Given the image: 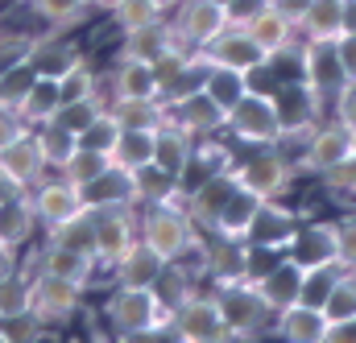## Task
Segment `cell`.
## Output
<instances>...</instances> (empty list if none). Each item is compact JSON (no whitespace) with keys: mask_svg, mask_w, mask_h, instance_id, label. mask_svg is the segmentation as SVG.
<instances>
[{"mask_svg":"<svg viewBox=\"0 0 356 343\" xmlns=\"http://www.w3.org/2000/svg\"><path fill=\"white\" fill-rule=\"evenodd\" d=\"M294 62H298V79L307 83V91L319 103H332V95L348 83V75L340 67V54H336V42H302Z\"/></svg>","mask_w":356,"mask_h":343,"instance_id":"cell-11","label":"cell"},{"mask_svg":"<svg viewBox=\"0 0 356 343\" xmlns=\"http://www.w3.org/2000/svg\"><path fill=\"white\" fill-rule=\"evenodd\" d=\"M29 62H33L38 75H46V79H63L75 62H83V50H79L75 42H67L58 29H50V33H38V37H33Z\"/></svg>","mask_w":356,"mask_h":343,"instance_id":"cell-23","label":"cell"},{"mask_svg":"<svg viewBox=\"0 0 356 343\" xmlns=\"http://www.w3.org/2000/svg\"><path fill=\"white\" fill-rule=\"evenodd\" d=\"M199 236H203V228L186 215L182 199L141 207V240H145L149 249H158L166 260H182Z\"/></svg>","mask_w":356,"mask_h":343,"instance_id":"cell-2","label":"cell"},{"mask_svg":"<svg viewBox=\"0 0 356 343\" xmlns=\"http://www.w3.org/2000/svg\"><path fill=\"white\" fill-rule=\"evenodd\" d=\"M216 4H228V8H232V0H216Z\"/></svg>","mask_w":356,"mask_h":343,"instance_id":"cell-58","label":"cell"},{"mask_svg":"<svg viewBox=\"0 0 356 343\" xmlns=\"http://www.w3.org/2000/svg\"><path fill=\"white\" fill-rule=\"evenodd\" d=\"M46 240H54V244H63V249H75V253H83V257H95V207H83L75 219L50 228ZM95 265H99V260H95Z\"/></svg>","mask_w":356,"mask_h":343,"instance_id":"cell-34","label":"cell"},{"mask_svg":"<svg viewBox=\"0 0 356 343\" xmlns=\"http://www.w3.org/2000/svg\"><path fill=\"white\" fill-rule=\"evenodd\" d=\"M336 257H340V269L356 273V211L336 219Z\"/></svg>","mask_w":356,"mask_h":343,"instance_id":"cell-48","label":"cell"},{"mask_svg":"<svg viewBox=\"0 0 356 343\" xmlns=\"http://www.w3.org/2000/svg\"><path fill=\"white\" fill-rule=\"evenodd\" d=\"M104 108H108V99H104V95H88V99H67V103H63V108L54 112V124H63V128H71V133L79 137V133L88 128L91 120H95V116L104 112Z\"/></svg>","mask_w":356,"mask_h":343,"instance_id":"cell-44","label":"cell"},{"mask_svg":"<svg viewBox=\"0 0 356 343\" xmlns=\"http://www.w3.org/2000/svg\"><path fill=\"white\" fill-rule=\"evenodd\" d=\"M116 137H120V124H116V116L104 108L95 120H91L88 128L79 133V145H88V149H99V153H112V145H116Z\"/></svg>","mask_w":356,"mask_h":343,"instance_id":"cell-46","label":"cell"},{"mask_svg":"<svg viewBox=\"0 0 356 343\" xmlns=\"http://www.w3.org/2000/svg\"><path fill=\"white\" fill-rule=\"evenodd\" d=\"M224 133L249 149H261V145H277L286 124H282V108H277V95L269 91H245L236 99V108L224 116Z\"/></svg>","mask_w":356,"mask_h":343,"instance_id":"cell-3","label":"cell"},{"mask_svg":"<svg viewBox=\"0 0 356 343\" xmlns=\"http://www.w3.org/2000/svg\"><path fill=\"white\" fill-rule=\"evenodd\" d=\"M195 290H199V277H195L182 260H166V269H162L158 281H154V294H158V302H162L170 315H175Z\"/></svg>","mask_w":356,"mask_h":343,"instance_id":"cell-33","label":"cell"},{"mask_svg":"<svg viewBox=\"0 0 356 343\" xmlns=\"http://www.w3.org/2000/svg\"><path fill=\"white\" fill-rule=\"evenodd\" d=\"M336 54H340L344 75L356 79V33H340V37H336Z\"/></svg>","mask_w":356,"mask_h":343,"instance_id":"cell-50","label":"cell"},{"mask_svg":"<svg viewBox=\"0 0 356 343\" xmlns=\"http://www.w3.org/2000/svg\"><path fill=\"white\" fill-rule=\"evenodd\" d=\"M178 37H175V25H170V17H162V21H154V25H141V29H133V33H120V50H116V58H141V62H158L166 50H175Z\"/></svg>","mask_w":356,"mask_h":343,"instance_id":"cell-24","label":"cell"},{"mask_svg":"<svg viewBox=\"0 0 356 343\" xmlns=\"http://www.w3.org/2000/svg\"><path fill=\"white\" fill-rule=\"evenodd\" d=\"M133 182H137V207H149V203H170V199H182V182H178L170 170H162L158 162L133 170Z\"/></svg>","mask_w":356,"mask_h":343,"instance_id":"cell-32","label":"cell"},{"mask_svg":"<svg viewBox=\"0 0 356 343\" xmlns=\"http://www.w3.org/2000/svg\"><path fill=\"white\" fill-rule=\"evenodd\" d=\"M158 4H162V8H166V12H170V8H175L178 0H158Z\"/></svg>","mask_w":356,"mask_h":343,"instance_id":"cell-57","label":"cell"},{"mask_svg":"<svg viewBox=\"0 0 356 343\" xmlns=\"http://www.w3.org/2000/svg\"><path fill=\"white\" fill-rule=\"evenodd\" d=\"M63 108V91H58V79H46V75H38L33 87L25 91V99H21V108H17V116L29 124V128H38V124H46V120H54V112Z\"/></svg>","mask_w":356,"mask_h":343,"instance_id":"cell-31","label":"cell"},{"mask_svg":"<svg viewBox=\"0 0 356 343\" xmlns=\"http://www.w3.org/2000/svg\"><path fill=\"white\" fill-rule=\"evenodd\" d=\"M108 17H112L116 33H133V29H141V25L162 21V17H166V8H162L158 0H120Z\"/></svg>","mask_w":356,"mask_h":343,"instance_id":"cell-41","label":"cell"},{"mask_svg":"<svg viewBox=\"0 0 356 343\" xmlns=\"http://www.w3.org/2000/svg\"><path fill=\"white\" fill-rule=\"evenodd\" d=\"M332 120H340L344 128L356 133V79H348V83L332 95Z\"/></svg>","mask_w":356,"mask_h":343,"instance_id":"cell-49","label":"cell"},{"mask_svg":"<svg viewBox=\"0 0 356 343\" xmlns=\"http://www.w3.org/2000/svg\"><path fill=\"white\" fill-rule=\"evenodd\" d=\"M141 240V211L120 203V207H95V260L99 269L112 273V265Z\"/></svg>","mask_w":356,"mask_h":343,"instance_id":"cell-9","label":"cell"},{"mask_svg":"<svg viewBox=\"0 0 356 343\" xmlns=\"http://www.w3.org/2000/svg\"><path fill=\"white\" fill-rule=\"evenodd\" d=\"M319 178H323V190H332V199H353L356 203V158L332 166V170L319 174Z\"/></svg>","mask_w":356,"mask_h":343,"instance_id":"cell-47","label":"cell"},{"mask_svg":"<svg viewBox=\"0 0 356 343\" xmlns=\"http://www.w3.org/2000/svg\"><path fill=\"white\" fill-rule=\"evenodd\" d=\"M232 174H236V182L245 190H253L261 199H286L294 178H298V166L282 153V145H261L249 158H236Z\"/></svg>","mask_w":356,"mask_h":343,"instance_id":"cell-6","label":"cell"},{"mask_svg":"<svg viewBox=\"0 0 356 343\" xmlns=\"http://www.w3.org/2000/svg\"><path fill=\"white\" fill-rule=\"evenodd\" d=\"M29 199H33V211H38V219H42V232H50V228L75 219V215L88 207L83 190H79L71 178H63L58 170L46 174L38 186H29Z\"/></svg>","mask_w":356,"mask_h":343,"instance_id":"cell-12","label":"cell"},{"mask_svg":"<svg viewBox=\"0 0 356 343\" xmlns=\"http://www.w3.org/2000/svg\"><path fill=\"white\" fill-rule=\"evenodd\" d=\"M236 25H245L249 33H253V42L266 50L269 58H286V54H298V46H302V33H298V25L294 21H286L273 4H261L253 17H245V21H236Z\"/></svg>","mask_w":356,"mask_h":343,"instance_id":"cell-14","label":"cell"},{"mask_svg":"<svg viewBox=\"0 0 356 343\" xmlns=\"http://www.w3.org/2000/svg\"><path fill=\"white\" fill-rule=\"evenodd\" d=\"M83 4H88V8H95V0H83Z\"/></svg>","mask_w":356,"mask_h":343,"instance_id":"cell-59","label":"cell"},{"mask_svg":"<svg viewBox=\"0 0 356 343\" xmlns=\"http://www.w3.org/2000/svg\"><path fill=\"white\" fill-rule=\"evenodd\" d=\"M203 58L207 62H216V67H236V71H253V67H261V62H269V54L253 42V33L245 29V25H228L216 42H207L203 46Z\"/></svg>","mask_w":356,"mask_h":343,"instance_id":"cell-15","label":"cell"},{"mask_svg":"<svg viewBox=\"0 0 356 343\" xmlns=\"http://www.w3.org/2000/svg\"><path fill=\"white\" fill-rule=\"evenodd\" d=\"M269 4H273L286 21H294V25H298V21H302V12L311 8V0H269Z\"/></svg>","mask_w":356,"mask_h":343,"instance_id":"cell-54","label":"cell"},{"mask_svg":"<svg viewBox=\"0 0 356 343\" xmlns=\"http://www.w3.org/2000/svg\"><path fill=\"white\" fill-rule=\"evenodd\" d=\"M170 310L158 302L154 285H112L104 298V323L116 340H158L170 335Z\"/></svg>","mask_w":356,"mask_h":343,"instance_id":"cell-1","label":"cell"},{"mask_svg":"<svg viewBox=\"0 0 356 343\" xmlns=\"http://www.w3.org/2000/svg\"><path fill=\"white\" fill-rule=\"evenodd\" d=\"M116 4H120V0H95V8H99V12H112Z\"/></svg>","mask_w":356,"mask_h":343,"instance_id":"cell-56","label":"cell"},{"mask_svg":"<svg viewBox=\"0 0 356 343\" xmlns=\"http://www.w3.org/2000/svg\"><path fill=\"white\" fill-rule=\"evenodd\" d=\"M302 42H336L344 33V4L340 0H311V8L298 21Z\"/></svg>","mask_w":356,"mask_h":343,"instance_id":"cell-30","label":"cell"},{"mask_svg":"<svg viewBox=\"0 0 356 343\" xmlns=\"http://www.w3.org/2000/svg\"><path fill=\"white\" fill-rule=\"evenodd\" d=\"M25 8L42 21V25H50V29H71V25H83L88 21V4L83 0H25Z\"/></svg>","mask_w":356,"mask_h":343,"instance_id":"cell-40","label":"cell"},{"mask_svg":"<svg viewBox=\"0 0 356 343\" xmlns=\"http://www.w3.org/2000/svg\"><path fill=\"white\" fill-rule=\"evenodd\" d=\"M170 116H175L195 141H207V137H220V133H224V116H228V112H224L207 91H195V95L170 103Z\"/></svg>","mask_w":356,"mask_h":343,"instance_id":"cell-20","label":"cell"},{"mask_svg":"<svg viewBox=\"0 0 356 343\" xmlns=\"http://www.w3.org/2000/svg\"><path fill=\"white\" fill-rule=\"evenodd\" d=\"M29 281H33V319L42 327H63V323H71L79 315L88 285L54 277V273H42V269H33Z\"/></svg>","mask_w":356,"mask_h":343,"instance_id":"cell-10","label":"cell"},{"mask_svg":"<svg viewBox=\"0 0 356 343\" xmlns=\"http://www.w3.org/2000/svg\"><path fill=\"white\" fill-rule=\"evenodd\" d=\"M203 91L224 108V112H232L236 108V99L249 91V75L245 71H236V67H207V79H203Z\"/></svg>","mask_w":356,"mask_h":343,"instance_id":"cell-37","label":"cell"},{"mask_svg":"<svg viewBox=\"0 0 356 343\" xmlns=\"http://www.w3.org/2000/svg\"><path fill=\"white\" fill-rule=\"evenodd\" d=\"M21 128H29V124H25V120H21L13 108H4V103H0V145H8V141L21 133Z\"/></svg>","mask_w":356,"mask_h":343,"instance_id":"cell-51","label":"cell"},{"mask_svg":"<svg viewBox=\"0 0 356 343\" xmlns=\"http://www.w3.org/2000/svg\"><path fill=\"white\" fill-rule=\"evenodd\" d=\"M33 269H42V273H54V277H67V281H79V285H91V277H95V257H83V253H75V249H63V244H54V240H46L38 253H33ZM29 269V273H33Z\"/></svg>","mask_w":356,"mask_h":343,"instance_id":"cell-27","label":"cell"},{"mask_svg":"<svg viewBox=\"0 0 356 343\" xmlns=\"http://www.w3.org/2000/svg\"><path fill=\"white\" fill-rule=\"evenodd\" d=\"M344 4V33H356V0H340Z\"/></svg>","mask_w":356,"mask_h":343,"instance_id":"cell-55","label":"cell"},{"mask_svg":"<svg viewBox=\"0 0 356 343\" xmlns=\"http://www.w3.org/2000/svg\"><path fill=\"white\" fill-rule=\"evenodd\" d=\"M38 79V71H33V62H13V67H0V103L4 108H21V99H25V91L33 87Z\"/></svg>","mask_w":356,"mask_h":343,"instance_id":"cell-45","label":"cell"},{"mask_svg":"<svg viewBox=\"0 0 356 343\" xmlns=\"http://www.w3.org/2000/svg\"><path fill=\"white\" fill-rule=\"evenodd\" d=\"M83 199H88V207H120V203L137 207V182H133V170H124V166L112 162L95 182L83 186Z\"/></svg>","mask_w":356,"mask_h":343,"instance_id":"cell-28","label":"cell"},{"mask_svg":"<svg viewBox=\"0 0 356 343\" xmlns=\"http://www.w3.org/2000/svg\"><path fill=\"white\" fill-rule=\"evenodd\" d=\"M323 343H356V319H336V323H327Z\"/></svg>","mask_w":356,"mask_h":343,"instance_id":"cell-52","label":"cell"},{"mask_svg":"<svg viewBox=\"0 0 356 343\" xmlns=\"http://www.w3.org/2000/svg\"><path fill=\"white\" fill-rule=\"evenodd\" d=\"M33 137H38V145H42V158H46V166H50V170H63V166L71 162V153L79 149V137H75L71 128L54 124V120L38 124V128H33Z\"/></svg>","mask_w":356,"mask_h":343,"instance_id":"cell-38","label":"cell"},{"mask_svg":"<svg viewBox=\"0 0 356 343\" xmlns=\"http://www.w3.org/2000/svg\"><path fill=\"white\" fill-rule=\"evenodd\" d=\"M340 265H307V277H302V294H298V302H307V306H319L323 310V302L332 298V290H336V281H340Z\"/></svg>","mask_w":356,"mask_h":343,"instance_id":"cell-42","label":"cell"},{"mask_svg":"<svg viewBox=\"0 0 356 343\" xmlns=\"http://www.w3.org/2000/svg\"><path fill=\"white\" fill-rule=\"evenodd\" d=\"M108 166H112V153H99V149H88V145H79V149L71 153V162H67V166H63L58 174H63V178H71V182L83 190V186H88V182H95V178L108 170Z\"/></svg>","mask_w":356,"mask_h":343,"instance_id":"cell-43","label":"cell"},{"mask_svg":"<svg viewBox=\"0 0 356 343\" xmlns=\"http://www.w3.org/2000/svg\"><path fill=\"white\" fill-rule=\"evenodd\" d=\"M38 228H42V219H38V211H33L29 190H8V194H0V240H4V244L25 249V244H33Z\"/></svg>","mask_w":356,"mask_h":343,"instance_id":"cell-18","label":"cell"},{"mask_svg":"<svg viewBox=\"0 0 356 343\" xmlns=\"http://www.w3.org/2000/svg\"><path fill=\"white\" fill-rule=\"evenodd\" d=\"M356 158V133L344 128L340 120H315L302 137V153H298V170L307 174H327L340 162H353Z\"/></svg>","mask_w":356,"mask_h":343,"instance_id":"cell-7","label":"cell"},{"mask_svg":"<svg viewBox=\"0 0 356 343\" xmlns=\"http://www.w3.org/2000/svg\"><path fill=\"white\" fill-rule=\"evenodd\" d=\"M162 269H166V257L158 249H149L145 240H137L124 257L112 265V281H120V285H154Z\"/></svg>","mask_w":356,"mask_h":343,"instance_id":"cell-29","label":"cell"},{"mask_svg":"<svg viewBox=\"0 0 356 343\" xmlns=\"http://www.w3.org/2000/svg\"><path fill=\"white\" fill-rule=\"evenodd\" d=\"M294 232H298L294 211H286L282 199H266L261 211H257V224H253V232H249V244H261V249H277V253H286L290 240H294Z\"/></svg>","mask_w":356,"mask_h":343,"instance_id":"cell-26","label":"cell"},{"mask_svg":"<svg viewBox=\"0 0 356 343\" xmlns=\"http://www.w3.org/2000/svg\"><path fill=\"white\" fill-rule=\"evenodd\" d=\"M108 112L116 116L120 128H158L170 108L162 99H112Z\"/></svg>","mask_w":356,"mask_h":343,"instance_id":"cell-35","label":"cell"},{"mask_svg":"<svg viewBox=\"0 0 356 343\" xmlns=\"http://www.w3.org/2000/svg\"><path fill=\"white\" fill-rule=\"evenodd\" d=\"M302 277H307V265H302V260H294L290 253H282V257L273 260L261 277H253V281L261 285V294H266L269 306H273V310H282V306L298 302V294H302Z\"/></svg>","mask_w":356,"mask_h":343,"instance_id":"cell-22","label":"cell"},{"mask_svg":"<svg viewBox=\"0 0 356 343\" xmlns=\"http://www.w3.org/2000/svg\"><path fill=\"white\" fill-rule=\"evenodd\" d=\"M195 137L178 124L175 116L166 112V120L154 128V162L162 166V170H170L182 182V174H186V166H191V158H195Z\"/></svg>","mask_w":356,"mask_h":343,"instance_id":"cell-21","label":"cell"},{"mask_svg":"<svg viewBox=\"0 0 356 343\" xmlns=\"http://www.w3.org/2000/svg\"><path fill=\"white\" fill-rule=\"evenodd\" d=\"M33 315V281H29V269L13 273L0 281V323H13V319H25Z\"/></svg>","mask_w":356,"mask_h":343,"instance_id":"cell-39","label":"cell"},{"mask_svg":"<svg viewBox=\"0 0 356 343\" xmlns=\"http://www.w3.org/2000/svg\"><path fill=\"white\" fill-rule=\"evenodd\" d=\"M112 162L124 170H141L154 162V128H120L112 145Z\"/></svg>","mask_w":356,"mask_h":343,"instance_id":"cell-36","label":"cell"},{"mask_svg":"<svg viewBox=\"0 0 356 343\" xmlns=\"http://www.w3.org/2000/svg\"><path fill=\"white\" fill-rule=\"evenodd\" d=\"M273 335L286 340V343H323V335H327V315L319 306L290 302V306L273 310Z\"/></svg>","mask_w":356,"mask_h":343,"instance_id":"cell-19","label":"cell"},{"mask_svg":"<svg viewBox=\"0 0 356 343\" xmlns=\"http://www.w3.org/2000/svg\"><path fill=\"white\" fill-rule=\"evenodd\" d=\"M261 194H253V190H245L241 182H236V190L228 194V203H224V211L216 215V224L207 228V236H220V240H236V244H249V232H253V224H257V211H261Z\"/></svg>","mask_w":356,"mask_h":343,"instance_id":"cell-16","label":"cell"},{"mask_svg":"<svg viewBox=\"0 0 356 343\" xmlns=\"http://www.w3.org/2000/svg\"><path fill=\"white\" fill-rule=\"evenodd\" d=\"M21 269H25L21 249H13V244H4V240H0V281H4V277H13V273H21Z\"/></svg>","mask_w":356,"mask_h":343,"instance_id":"cell-53","label":"cell"},{"mask_svg":"<svg viewBox=\"0 0 356 343\" xmlns=\"http://www.w3.org/2000/svg\"><path fill=\"white\" fill-rule=\"evenodd\" d=\"M46 174H50V166H46V158H42V145H38L33 128H21L8 145H0V178H4L8 186L29 190V186H38Z\"/></svg>","mask_w":356,"mask_h":343,"instance_id":"cell-13","label":"cell"},{"mask_svg":"<svg viewBox=\"0 0 356 343\" xmlns=\"http://www.w3.org/2000/svg\"><path fill=\"white\" fill-rule=\"evenodd\" d=\"M104 83H108V103L112 99H162L154 62H141V58H116Z\"/></svg>","mask_w":356,"mask_h":343,"instance_id":"cell-17","label":"cell"},{"mask_svg":"<svg viewBox=\"0 0 356 343\" xmlns=\"http://www.w3.org/2000/svg\"><path fill=\"white\" fill-rule=\"evenodd\" d=\"M170 340L182 343H232V327L224 319V306L216 290H195L170 319Z\"/></svg>","mask_w":356,"mask_h":343,"instance_id":"cell-5","label":"cell"},{"mask_svg":"<svg viewBox=\"0 0 356 343\" xmlns=\"http://www.w3.org/2000/svg\"><path fill=\"white\" fill-rule=\"evenodd\" d=\"M286 253L294 260H302V265H340V257H336V219L332 224H323V219L298 224Z\"/></svg>","mask_w":356,"mask_h":343,"instance_id":"cell-25","label":"cell"},{"mask_svg":"<svg viewBox=\"0 0 356 343\" xmlns=\"http://www.w3.org/2000/svg\"><path fill=\"white\" fill-rule=\"evenodd\" d=\"M216 298L224 306L232 340H257V335H266V327H273V306L266 302V294L253 277L216 281Z\"/></svg>","mask_w":356,"mask_h":343,"instance_id":"cell-4","label":"cell"},{"mask_svg":"<svg viewBox=\"0 0 356 343\" xmlns=\"http://www.w3.org/2000/svg\"><path fill=\"white\" fill-rule=\"evenodd\" d=\"M166 17L175 25L178 46H186V50H203L232 25L228 4H216V0H178Z\"/></svg>","mask_w":356,"mask_h":343,"instance_id":"cell-8","label":"cell"}]
</instances>
